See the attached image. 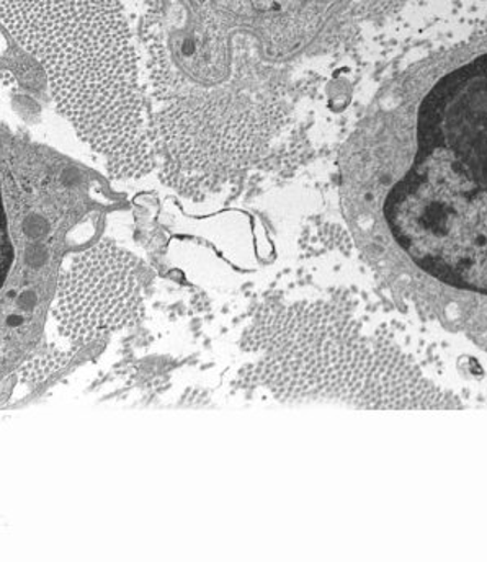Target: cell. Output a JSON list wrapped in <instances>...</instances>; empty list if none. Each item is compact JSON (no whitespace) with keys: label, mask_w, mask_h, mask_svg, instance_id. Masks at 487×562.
<instances>
[{"label":"cell","mask_w":487,"mask_h":562,"mask_svg":"<svg viewBox=\"0 0 487 562\" xmlns=\"http://www.w3.org/2000/svg\"><path fill=\"white\" fill-rule=\"evenodd\" d=\"M71 353L69 351H45V353L39 357H33L32 360L26 361L22 368V376L25 381H42L43 378L48 376L53 371L61 368L63 364L68 361V358H71Z\"/></svg>","instance_id":"277c9868"},{"label":"cell","mask_w":487,"mask_h":562,"mask_svg":"<svg viewBox=\"0 0 487 562\" xmlns=\"http://www.w3.org/2000/svg\"><path fill=\"white\" fill-rule=\"evenodd\" d=\"M303 0H272V3H298Z\"/></svg>","instance_id":"5b68a950"},{"label":"cell","mask_w":487,"mask_h":562,"mask_svg":"<svg viewBox=\"0 0 487 562\" xmlns=\"http://www.w3.org/2000/svg\"><path fill=\"white\" fill-rule=\"evenodd\" d=\"M373 229L406 296L487 336V53L427 93L416 153L380 192Z\"/></svg>","instance_id":"6da1fadb"},{"label":"cell","mask_w":487,"mask_h":562,"mask_svg":"<svg viewBox=\"0 0 487 562\" xmlns=\"http://www.w3.org/2000/svg\"><path fill=\"white\" fill-rule=\"evenodd\" d=\"M2 23L46 74L59 112L116 179L155 166L122 0H2Z\"/></svg>","instance_id":"7a4b0ae2"},{"label":"cell","mask_w":487,"mask_h":562,"mask_svg":"<svg viewBox=\"0 0 487 562\" xmlns=\"http://www.w3.org/2000/svg\"><path fill=\"white\" fill-rule=\"evenodd\" d=\"M53 313L78 347L138 323L145 304L135 257L106 240L79 254L59 279Z\"/></svg>","instance_id":"3957f363"}]
</instances>
